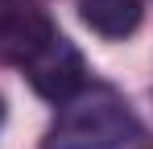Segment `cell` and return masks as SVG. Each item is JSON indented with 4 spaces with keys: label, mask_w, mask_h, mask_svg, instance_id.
I'll use <instances>...</instances> for the list:
<instances>
[{
    "label": "cell",
    "mask_w": 153,
    "mask_h": 149,
    "mask_svg": "<svg viewBox=\"0 0 153 149\" xmlns=\"http://www.w3.org/2000/svg\"><path fill=\"white\" fill-rule=\"evenodd\" d=\"M132 137H141V124L124 95L103 83H83L71 99L58 104L50 149H120Z\"/></svg>",
    "instance_id": "6da1fadb"
},
{
    "label": "cell",
    "mask_w": 153,
    "mask_h": 149,
    "mask_svg": "<svg viewBox=\"0 0 153 149\" xmlns=\"http://www.w3.org/2000/svg\"><path fill=\"white\" fill-rule=\"evenodd\" d=\"M58 37L50 13L33 0H0V62L4 66H21L42 54Z\"/></svg>",
    "instance_id": "7a4b0ae2"
},
{
    "label": "cell",
    "mask_w": 153,
    "mask_h": 149,
    "mask_svg": "<svg viewBox=\"0 0 153 149\" xmlns=\"http://www.w3.org/2000/svg\"><path fill=\"white\" fill-rule=\"evenodd\" d=\"M25 74H29V83H33V91L37 95H46V99H54V104H62V99H71L87 83V71H83V58H79V50L58 33L50 46L42 50L33 62L25 66Z\"/></svg>",
    "instance_id": "3957f363"
},
{
    "label": "cell",
    "mask_w": 153,
    "mask_h": 149,
    "mask_svg": "<svg viewBox=\"0 0 153 149\" xmlns=\"http://www.w3.org/2000/svg\"><path fill=\"white\" fill-rule=\"evenodd\" d=\"M79 17L100 37H128L141 25V0H79Z\"/></svg>",
    "instance_id": "277c9868"
},
{
    "label": "cell",
    "mask_w": 153,
    "mask_h": 149,
    "mask_svg": "<svg viewBox=\"0 0 153 149\" xmlns=\"http://www.w3.org/2000/svg\"><path fill=\"white\" fill-rule=\"evenodd\" d=\"M0 124H4V99H0Z\"/></svg>",
    "instance_id": "5b68a950"
}]
</instances>
